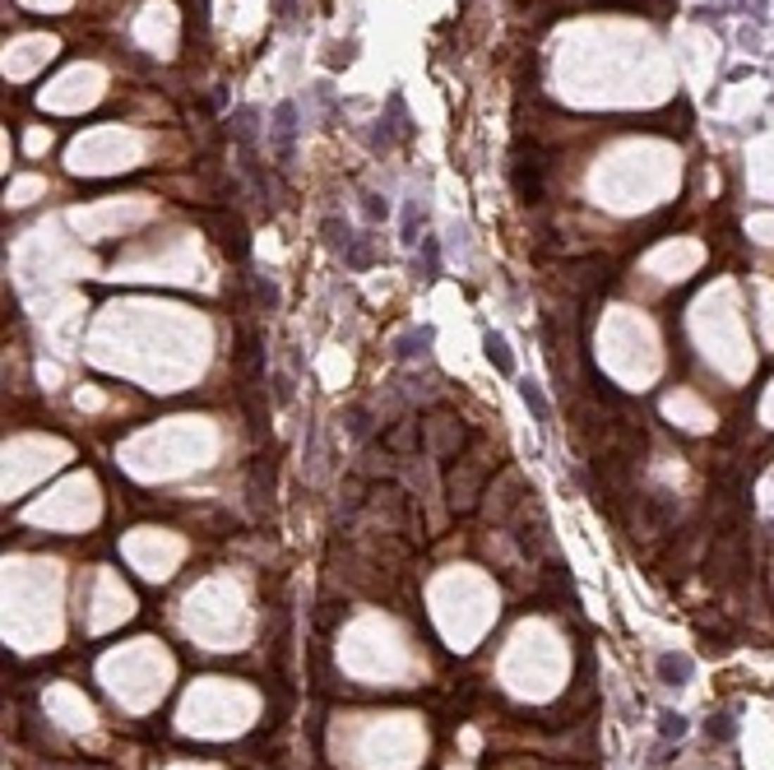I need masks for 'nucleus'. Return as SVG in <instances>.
Returning a JSON list of instances; mask_svg holds the SVG:
<instances>
[{"label": "nucleus", "instance_id": "1", "mask_svg": "<svg viewBox=\"0 0 774 770\" xmlns=\"http://www.w3.org/2000/svg\"><path fill=\"white\" fill-rule=\"evenodd\" d=\"M520 399H524V409L533 414V423H552V409H547V395H542V385L538 380H520Z\"/></svg>", "mask_w": 774, "mask_h": 770}, {"label": "nucleus", "instance_id": "2", "mask_svg": "<svg viewBox=\"0 0 774 770\" xmlns=\"http://www.w3.org/2000/svg\"><path fill=\"white\" fill-rule=\"evenodd\" d=\"M658 678H663L668 687H686V682H691V659L686 654H663L658 659Z\"/></svg>", "mask_w": 774, "mask_h": 770}, {"label": "nucleus", "instance_id": "3", "mask_svg": "<svg viewBox=\"0 0 774 770\" xmlns=\"http://www.w3.org/2000/svg\"><path fill=\"white\" fill-rule=\"evenodd\" d=\"M487 357H492V367H497L501 376H510V371H515V357H510V348H506V339H501V335H487Z\"/></svg>", "mask_w": 774, "mask_h": 770}, {"label": "nucleus", "instance_id": "4", "mask_svg": "<svg viewBox=\"0 0 774 770\" xmlns=\"http://www.w3.org/2000/svg\"><path fill=\"white\" fill-rule=\"evenodd\" d=\"M682 733H686V714H677V710L658 714V738H663V743H673V738H682Z\"/></svg>", "mask_w": 774, "mask_h": 770}, {"label": "nucleus", "instance_id": "5", "mask_svg": "<svg viewBox=\"0 0 774 770\" xmlns=\"http://www.w3.org/2000/svg\"><path fill=\"white\" fill-rule=\"evenodd\" d=\"M705 733H709V743H728V738L737 733V728H732V719H728V714H714V719L705 724Z\"/></svg>", "mask_w": 774, "mask_h": 770}, {"label": "nucleus", "instance_id": "6", "mask_svg": "<svg viewBox=\"0 0 774 770\" xmlns=\"http://www.w3.org/2000/svg\"><path fill=\"white\" fill-rule=\"evenodd\" d=\"M427 344H432V330H418V335H408V339H404V344H399V357L427 353Z\"/></svg>", "mask_w": 774, "mask_h": 770}]
</instances>
